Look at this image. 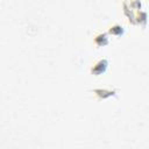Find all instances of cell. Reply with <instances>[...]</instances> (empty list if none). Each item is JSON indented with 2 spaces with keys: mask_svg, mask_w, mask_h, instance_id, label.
I'll return each instance as SVG.
<instances>
[{
  "mask_svg": "<svg viewBox=\"0 0 149 149\" xmlns=\"http://www.w3.org/2000/svg\"><path fill=\"white\" fill-rule=\"evenodd\" d=\"M94 43L97 47H105L108 44V37L105 33H98L94 36Z\"/></svg>",
  "mask_w": 149,
  "mask_h": 149,
  "instance_id": "2",
  "label": "cell"
},
{
  "mask_svg": "<svg viewBox=\"0 0 149 149\" xmlns=\"http://www.w3.org/2000/svg\"><path fill=\"white\" fill-rule=\"evenodd\" d=\"M109 34H112V35H114V36H121L123 33H125V29H123V27L121 26V24H119V23H115V24H113L111 28H109Z\"/></svg>",
  "mask_w": 149,
  "mask_h": 149,
  "instance_id": "4",
  "label": "cell"
},
{
  "mask_svg": "<svg viewBox=\"0 0 149 149\" xmlns=\"http://www.w3.org/2000/svg\"><path fill=\"white\" fill-rule=\"evenodd\" d=\"M107 66H108V61L106 58H101L93 64V66L91 69V73L94 76H99L106 71Z\"/></svg>",
  "mask_w": 149,
  "mask_h": 149,
  "instance_id": "1",
  "label": "cell"
},
{
  "mask_svg": "<svg viewBox=\"0 0 149 149\" xmlns=\"http://www.w3.org/2000/svg\"><path fill=\"white\" fill-rule=\"evenodd\" d=\"M93 92L100 99H106V98L112 97V95L115 94V91L114 90H107V88H97V90H93Z\"/></svg>",
  "mask_w": 149,
  "mask_h": 149,
  "instance_id": "3",
  "label": "cell"
}]
</instances>
